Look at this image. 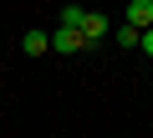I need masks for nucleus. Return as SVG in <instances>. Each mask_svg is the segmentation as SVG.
<instances>
[{
    "label": "nucleus",
    "instance_id": "obj_4",
    "mask_svg": "<svg viewBox=\"0 0 153 138\" xmlns=\"http://www.w3.org/2000/svg\"><path fill=\"white\" fill-rule=\"evenodd\" d=\"M46 46H51V36H46V31H26V36H21V51H26V56H41Z\"/></svg>",
    "mask_w": 153,
    "mask_h": 138
},
{
    "label": "nucleus",
    "instance_id": "obj_3",
    "mask_svg": "<svg viewBox=\"0 0 153 138\" xmlns=\"http://www.w3.org/2000/svg\"><path fill=\"white\" fill-rule=\"evenodd\" d=\"M128 26H138V31H148L153 26V0H128V16H123Z\"/></svg>",
    "mask_w": 153,
    "mask_h": 138
},
{
    "label": "nucleus",
    "instance_id": "obj_6",
    "mask_svg": "<svg viewBox=\"0 0 153 138\" xmlns=\"http://www.w3.org/2000/svg\"><path fill=\"white\" fill-rule=\"evenodd\" d=\"M82 16H87L82 5H66V10H61V26H71V31H82Z\"/></svg>",
    "mask_w": 153,
    "mask_h": 138
},
{
    "label": "nucleus",
    "instance_id": "obj_2",
    "mask_svg": "<svg viewBox=\"0 0 153 138\" xmlns=\"http://www.w3.org/2000/svg\"><path fill=\"white\" fill-rule=\"evenodd\" d=\"M82 36L97 46L102 36H112V21H107V16H97V10H87V16H82Z\"/></svg>",
    "mask_w": 153,
    "mask_h": 138
},
{
    "label": "nucleus",
    "instance_id": "obj_5",
    "mask_svg": "<svg viewBox=\"0 0 153 138\" xmlns=\"http://www.w3.org/2000/svg\"><path fill=\"white\" fill-rule=\"evenodd\" d=\"M112 41H117V46H123V51H128V46H138V41H143V31H138V26H128V21H123V26H117V31H112Z\"/></svg>",
    "mask_w": 153,
    "mask_h": 138
},
{
    "label": "nucleus",
    "instance_id": "obj_7",
    "mask_svg": "<svg viewBox=\"0 0 153 138\" xmlns=\"http://www.w3.org/2000/svg\"><path fill=\"white\" fill-rule=\"evenodd\" d=\"M138 51H148V56H153V26L143 31V41H138Z\"/></svg>",
    "mask_w": 153,
    "mask_h": 138
},
{
    "label": "nucleus",
    "instance_id": "obj_1",
    "mask_svg": "<svg viewBox=\"0 0 153 138\" xmlns=\"http://www.w3.org/2000/svg\"><path fill=\"white\" fill-rule=\"evenodd\" d=\"M51 51H66V56H71V51H92V41H87L82 31H71V26H56V31H51Z\"/></svg>",
    "mask_w": 153,
    "mask_h": 138
}]
</instances>
